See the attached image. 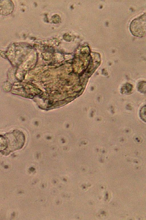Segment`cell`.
Returning <instances> with one entry per match:
<instances>
[{"label":"cell","mask_w":146,"mask_h":220,"mask_svg":"<svg viewBox=\"0 0 146 220\" xmlns=\"http://www.w3.org/2000/svg\"><path fill=\"white\" fill-rule=\"evenodd\" d=\"M25 138L23 132L19 130L0 135V152H11L22 148Z\"/></svg>","instance_id":"6da1fadb"},{"label":"cell","mask_w":146,"mask_h":220,"mask_svg":"<svg viewBox=\"0 0 146 220\" xmlns=\"http://www.w3.org/2000/svg\"><path fill=\"white\" fill-rule=\"evenodd\" d=\"M145 14L135 19L131 22L130 30L132 34L139 37L143 36L146 32Z\"/></svg>","instance_id":"7a4b0ae2"}]
</instances>
